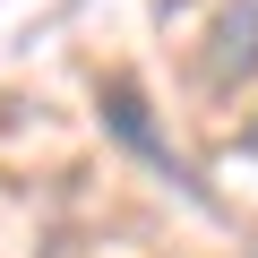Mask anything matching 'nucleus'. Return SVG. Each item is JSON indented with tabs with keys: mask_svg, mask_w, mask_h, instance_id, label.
<instances>
[{
	"mask_svg": "<svg viewBox=\"0 0 258 258\" xmlns=\"http://www.w3.org/2000/svg\"><path fill=\"white\" fill-rule=\"evenodd\" d=\"M95 112H103V129H112V138H120L129 155H138V164H155V172H164L172 189H189V198L207 207V181H198V172H189V164L172 155V138H164V129L147 120V95L129 86V78H103V95H95Z\"/></svg>",
	"mask_w": 258,
	"mask_h": 258,
	"instance_id": "f257e3e1",
	"label": "nucleus"
},
{
	"mask_svg": "<svg viewBox=\"0 0 258 258\" xmlns=\"http://www.w3.org/2000/svg\"><path fill=\"white\" fill-rule=\"evenodd\" d=\"M207 78H215V86L258 78V0H241V9L215 18V35H207Z\"/></svg>",
	"mask_w": 258,
	"mask_h": 258,
	"instance_id": "f03ea898",
	"label": "nucleus"
},
{
	"mask_svg": "<svg viewBox=\"0 0 258 258\" xmlns=\"http://www.w3.org/2000/svg\"><path fill=\"white\" fill-rule=\"evenodd\" d=\"M241 147H249V155H258V120H249V129H241Z\"/></svg>",
	"mask_w": 258,
	"mask_h": 258,
	"instance_id": "7ed1b4c3",
	"label": "nucleus"
}]
</instances>
